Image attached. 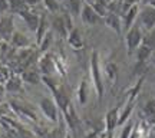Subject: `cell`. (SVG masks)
Segmentation results:
<instances>
[{
	"instance_id": "obj_34",
	"label": "cell",
	"mask_w": 155,
	"mask_h": 138,
	"mask_svg": "<svg viewBox=\"0 0 155 138\" xmlns=\"http://www.w3.org/2000/svg\"><path fill=\"white\" fill-rule=\"evenodd\" d=\"M144 5H150L155 7V0H144Z\"/></svg>"
},
{
	"instance_id": "obj_17",
	"label": "cell",
	"mask_w": 155,
	"mask_h": 138,
	"mask_svg": "<svg viewBox=\"0 0 155 138\" xmlns=\"http://www.w3.org/2000/svg\"><path fill=\"white\" fill-rule=\"evenodd\" d=\"M20 78H22L23 82L30 83V85H38L40 81H42V73L36 69H32V68H28L20 73Z\"/></svg>"
},
{
	"instance_id": "obj_4",
	"label": "cell",
	"mask_w": 155,
	"mask_h": 138,
	"mask_svg": "<svg viewBox=\"0 0 155 138\" xmlns=\"http://www.w3.org/2000/svg\"><path fill=\"white\" fill-rule=\"evenodd\" d=\"M39 108L42 111V114L46 119H49L52 122H58L59 121V108L53 99L50 98H42L39 102Z\"/></svg>"
},
{
	"instance_id": "obj_38",
	"label": "cell",
	"mask_w": 155,
	"mask_h": 138,
	"mask_svg": "<svg viewBox=\"0 0 155 138\" xmlns=\"http://www.w3.org/2000/svg\"><path fill=\"white\" fill-rule=\"evenodd\" d=\"M105 2H106V3H109V2H112V0H105Z\"/></svg>"
},
{
	"instance_id": "obj_9",
	"label": "cell",
	"mask_w": 155,
	"mask_h": 138,
	"mask_svg": "<svg viewBox=\"0 0 155 138\" xmlns=\"http://www.w3.org/2000/svg\"><path fill=\"white\" fill-rule=\"evenodd\" d=\"M66 40H68V43H69V46L75 50H81L85 48V40H83L82 32H81V29L75 28V26L68 32Z\"/></svg>"
},
{
	"instance_id": "obj_35",
	"label": "cell",
	"mask_w": 155,
	"mask_h": 138,
	"mask_svg": "<svg viewBox=\"0 0 155 138\" xmlns=\"http://www.w3.org/2000/svg\"><path fill=\"white\" fill-rule=\"evenodd\" d=\"M85 2H88V3H92V2H95V0H85Z\"/></svg>"
},
{
	"instance_id": "obj_31",
	"label": "cell",
	"mask_w": 155,
	"mask_h": 138,
	"mask_svg": "<svg viewBox=\"0 0 155 138\" xmlns=\"http://www.w3.org/2000/svg\"><path fill=\"white\" fill-rule=\"evenodd\" d=\"M9 13V3L7 0H0V16Z\"/></svg>"
},
{
	"instance_id": "obj_24",
	"label": "cell",
	"mask_w": 155,
	"mask_h": 138,
	"mask_svg": "<svg viewBox=\"0 0 155 138\" xmlns=\"http://www.w3.org/2000/svg\"><path fill=\"white\" fill-rule=\"evenodd\" d=\"M45 5V9L52 13V15H58L62 10V3L59 0H42Z\"/></svg>"
},
{
	"instance_id": "obj_21",
	"label": "cell",
	"mask_w": 155,
	"mask_h": 138,
	"mask_svg": "<svg viewBox=\"0 0 155 138\" xmlns=\"http://www.w3.org/2000/svg\"><path fill=\"white\" fill-rule=\"evenodd\" d=\"M82 5H83L82 0H65V2H63L65 10H66L68 13H71L73 17L79 16L81 9H82Z\"/></svg>"
},
{
	"instance_id": "obj_40",
	"label": "cell",
	"mask_w": 155,
	"mask_h": 138,
	"mask_svg": "<svg viewBox=\"0 0 155 138\" xmlns=\"http://www.w3.org/2000/svg\"><path fill=\"white\" fill-rule=\"evenodd\" d=\"M154 81H155V76H154Z\"/></svg>"
},
{
	"instance_id": "obj_1",
	"label": "cell",
	"mask_w": 155,
	"mask_h": 138,
	"mask_svg": "<svg viewBox=\"0 0 155 138\" xmlns=\"http://www.w3.org/2000/svg\"><path fill=\"white\" fill-rule=\"evenodd\" d=\"M91 79H92V86L98 99L102 101L104 98V91H105V83H104V75L99 63V53L96 50H92L91 53Z\"/></svg>"
},
{
	"instance_id": "obj_20",
	"label": "cell",
	"mask_w": 155,
	"mask_h": 138,
	"mask_svg": "<svg viewBox=\"0 0 155 138\" xmlns=\"http://www.w3.org/2000/svg\"><path fill=\"white\" fill-rule=\"evenodd\" d=\"M134 53H135V56H137V61L147 62L151 58V56H152V53H154V49H152L151 46H148V45L141 43L138 48H137V50H135Z\"/></svg>"
},
{
	"instance_id": "obj_11",
	"label": "cell",
	"mask_w": 155,
	"mask_h": 138,
	"mask_svg": "<svg viewBox=\"0 0 155 138\" xmlns=\"http://www.w3.org/2000/svg\"><path fill=\"white\" fill-rule=\"evenodd\" d=\"M119 125V106H114L105 115V131L112 133Z\"/></svg>"
},
{
	"instance_id": "obj_26",
	"label": "cell",
	"mask_w": 155,
	"mask_h": 138,
	"mask_svg": "<svg viewBox=\"0 0 155 138\" xmlns=\"http://www.w3.org/2000/svg\"><path fill=\"white\" fill-rule=\"evenodd\" d=\"M66 124H65V121H63V124L61 122V119L58 121V127L53 128L52 131L49 133V138H65L66 137Z\"/></svg>"
},
{
	"instance_id": "obj_19",
	"label": "cell",
	"mask_w": 155,
	"mask_h": 138,
	"mask_svg": "<svg viewBox=\"0 0 155 138\" xmlns=\"http://www.w3.org/2000/svg\"><path fill=\"white\" fill-rule=\"evenodd\" d=\"M49 30V22H48V17L46 15H40V19H39V25H38V29H36V43H40V40L43 39V36L48 33Z\"/></svg>"
},
{
	"instance_id": "obj_39",
	"label": "cell",
	"mask_w": 155,
	"mask_h": 138,
	"mask_svg": "<svg viewBox=\"0 0 155 138\" xmlns=\"http://www.w3.org/2000/svg\"><path fill=\"white\" fill-rule=\"evenodd\" d=\"M152 61H154V65H155V56H154V59H152Z\"/></svg>"
},
{
	"instance_id": "obj_30",
	"label": "cell",
	"mask_w": 155,
	"mask_h": 138,
	"mask_svg": "<svg viewBox=\"0 0 155 138\" xmlns=\"http://www.w3.org/2000/svg\"><path fill=\"white\" fill-rule=\"evenodd\" d=\"M134 125H135V124H134L132 121H128L127 124H125V127H124V130H122L121 138H131V135H132Z\"/></svg>"
},
{
	"instance_id": "obj_28",
	"label": "cell",
	"mask_w": 155,
	"mask_h": 138,
	"mask_svg": "<svg viewBox=\"0 0 155 138\" xmlns=\"http://www.w3.org/2000/svg\"><path fill=\"white\" fill-rule=\"evenodd\" d=\"M12 76V69L9 66H5V65H0V83L5 85L6 81Z\"/></svg>"
},
{
	"instance_id": "obj_12",
	"label": "cell",
	"mask_w": 155,
	"mask_h": 138,
	"mask_svg": "<svg viewBox=\"0 0 155 138\" xmlns=\"http://www.w3.org/2000/svg\"><path fill=\"white\" fill-rule=\"evenodd\" d=\"M23 81L20 75H13L12 73V76L6 81L5 83V89H6V94H20L23 92Z\"/></svg>"
},
{
	"instance_id": "obj_36",
	"label": "cell",
	"mask_w": 155,
	"mask_h": 138,
	"mask_svg": "<svg viewBox=\"0 0 155 138\" xmlns=\"http://www.w3.org/2000/svg\"><path fill=\"white\" fill-rule=\"evenodd\" d=\"M65 138H72V137H71V135H69V134H66V137H65Z\"/></svg>"
},
{
	"instance_id": "obj_6",
	"label": "cell",
	"mask_w": 155,
	"mask_h": 138,
	"mask_svg": "<svg viewBox=\"0 0 155 138\" xmlns=\"http://www.w3.org/2000/svg\"><path fill=\"white\" fill-rule=\"evenodd\" d=\"M38 66H39V72L42 75H53V72L56 71L55 55H52L50 52L42 53V56L38 59Z\"/></svg>"
},
{
	"instance_id": "obj_15",
	"label": "cell",
	"mask_w": 155,
	"mask_h": 138,
	"mask_svg": "<svg viewBox=\"0 0 155 138\" xmlns=\"http://www.w3.org/2000/svg\"><path fill=\"white\" fill-rule=\"evenodd\" d=\"M19 16L22 17L25 23L28 25V28L32 30V32H36V29H38V25H39V19H40V15L38 13H35L32 9H29V10L23 12L22 15H19Z\"/></svg>"
},
{
	"instance_id": "obj_25",
	"label": "cell",
	"mask_w": 155,
	"mask_h": 138,
	"mask_svg": "<svg viewBox=\"0 0 155 138\" xmlns=\"http://www.w3.org/2000/svg\"><path fill=\"white\" fill-rule=\"evenodd\" d=\"M91 5H92V7L95 9V12H96L102 19L109 13V12H108V3H106L105 0H95V2H92Z\"/></svg>"
},
{
	"instance_id": "obj_23",
	"label": "cell",
	"mask_w": 155,
	"mask_h": 138,
	"mask_svg": "<svg viewBox=\"0 0 155 138\" xmlns=\"http://www.w3.org/2000/svg\"><path fill=\"white\" fill-rule=\"evenodd\" d=\"M53 45V32L52 30H48V33L43 36V39L40 40L39 43V52L40 53H45V52H49V48Z\"/></svg>"
},
{
	"instance_id": "obj_13",
	"label": "cell",
	"mask_w": 155,
	"mask_h": 138,
	"mask_svg": "<svg viewBox=\"0 0 155 138\" xmlns=\"http://www.w3.org/2000/svg\"><path fill=\"white\" fill-rule=\"evenodd\" d=\"M50 26H52V32L56 35H59L61 38H66L68 36V28L65 22H63V19H62V15L61 13H58V15H53L52 17V22H50Z\"/></svg>"
},
{
	"instance_id": "obj_32",
	"label": "cell",
	"mask_w": 155,
	"mask_h": 138,
	"mask_svg": "<svg viewBox=\"0 0 155 138\" xmlns=\"http://www.w3.org/2000/svg\"><path fill=\"white\" fill-rule=\"evenodd\" d=\"M127 5H129V6H132V5H138L139 2H142V0H124Z\"/></svg>"
},
{
	"instance_id": "obj_33",
	"label": "cell",
	"mask_w": 155,
	"mask_h": 138,
	"mask_svg": "<svg viewBox=\"0 0 155 138\" xmlns=\"http://www.w3.org/2000/svg\"><path fill=\"white\" fill-rule=\"evenodd\" d=\"M6 94V89H5V85L3 83H0V98H3Z\"/></svg>"
},
{
	"instance_id": "obj_18",
	"label": "cell",
	"mask_w": 155,
	"mask_h": 138,
	"mask_svg": "<svg viewBox=\"0 0 155 138\" xmlns=\"http://www.w3.org/2000/svg\"><path fill=\"white\" fill-rule=\"evenodd\" d=\"M89 88H88V81L82 79L79 82V86L76 89V98H78V104L79 105H86L88 102V96H89Z\"/></svg>"
},
{
	"instance_id": "obj_7",
	"label": "cell",
	"mask_w": 155,
	"mask_h": 138,
	"mask_svg": "<svg viewBox=\"0 0 155 138\" xmlns=\"http://www.w3.org/2000/svg\"><path fill=\"white\" fill-rule=\"evenodd\" d=\"M15 30L16 29H15V22L12 15L6 13L3 16H0V40L9 42Z\"/></svg>"
},
{
	"instance_id": "obj_14",
	"label": "cell",
	"mask_w": 155,
	"mask_h": 138,
	"mask_svg": "<svg viewBox=\"0 0 155 138\" xmlns=\"http://www.w3.org/2000/svg\"><path fill=\"white\" fill-rule=\"evenodd\" d=\"M104 22L108 28L111 29L114 33L121 35L122 33V22H121V16H118L115 13H108L104 17Z\"/></svg>"
},
{
	"instance_id": "obj_10",
	"label": "cell",
	"mask_w": 155,
	"mask_h": 138,
	"mask_svg": "<svg viewBox=\"0 0 155 138\" xmlns=\"http://www.w3.org/2000/svg\"><path fill=\"white\" fill-rule=\"evenodd\" d=\"M102 75H104V78L108 79L109 85L114 86L118 82V78H119V68L116 65V62H114V61L106 62L104 69H102Z\"/></svg>"
},
{
	"instance_id": "obj_8",
	"label": "cell",
	"mask_w": 155,
	"mask_h": 138,
	"mask_svg": "<svg viewBox=\"0 0 155 138\" xmlns=\"http://www.w3.org/2000/svg\"><path fill=\"white\" fill-rule=\"evenodd\" d=\"M138 13H139V5L129 6L127 10L122 13V16H121L122 30H125V32H127L131 26L135 25V20L138 19Z\"/></svg>"
},
{
	"instance_id": "obj_16",
	"label": "cell",
	"mask_w": 155,
	"mask_h": 138,
	"mask_svg": "<svg viewBox=\"0 0 155 138\" xmlns=\"http://www.w3.org/2000/svg\"><path fill=\"white\" fill-rule=\"evenodd\" d=\"M9 43H10L13 48H16V49H22V48H28V46H30L29 38L25 33L19 32V30H15V32H13L10 40H9Z\"/></svg>"
},
{
	"instance_id": "obj_2",
	"label": "cell",
	"mask_w": 155,
	"mask_h": 138,
	"mask_svg": "<svg viewBox=\"0 0 155 138\" xmlns=\"http://www.w3.org/2000/svg\"><path fill=\"white\" fill-rule=\"evenodd\" d=\"M142 30L139 28V25H134L125 32V45H127V53L128 55H132L134 52L137 50L139 45L142 43Z\"/></svg>"
},
{
	"instance_id": "obj_5",
	"label": "cell",
	"mask_w": 155,
	"mask_h": 138,
	"mask_svg": "<svg viewBox=\"0 0 155 138\" xmlns=\"http://www.w3.org/2000/svg\"><path fill=\"white\" fill-rule=\"evenodd\" d=\"M79 17H81V20H82L83 25H86V26H96V25L102 20V17L95 12L92 5L88 3V2H83L81 13H79Z\"/></svg>"
},
{
	"instance_id": "obj_29",
	"label": "cell",
	"mask_w": 155,
	"mask_h": 138,
	"mask_svg": "<svg viewBox=\"0 0 155 138\" xmlns=\"http://www.w3.org/2000/svg\"><path fill=\"white\" fill-rule=\"evenodd\" d=\"M144 112L148 116L154 118V116H155V99H150L148 102H147V104H145Z\"/></svg>"
},
{
	"instance_id": "obj_37",
	"label": "cell",
	"mask_w": 155,
	"mask_h": 138,
	"mask_svg": "<svg viewBox=\"0 0 155 138\" xmlns=\"http://www.w3.org/2000/svg\"><path fill=\"white\" fill-rule=\"evenodd\" d=\"M150 138H155V137H154V134H151V135H150Z\"/></svg>"
},
{
	"instance_id": "obj_27",
	"label": "cell",
	"mask_w": 155,
	"mask_h": 138,
	"mask_svg": "<svg viewBox=\"0 0 155 138\" xmlns=\"http://www.w3.org/2000/svg\"><path fill=\"white\" fill-rule=\"evenodd\" d=\"M147 73V62L137 61L135 66H134V76H144Z\"/></svg>"
},
{
	"instance_id": "obj_3",
	"label": "cell",
	"mask_w": 155,
	"mask_h": 138,
	"mask_svg": "<svg viewBox=\"0 0 155 138\" xmlns=\"http://www.w3.org/2000/svg\"><path fill=\"white\" fill-rule=\"evenodd\" d=\"M138 19H139V25L145 30L151 32L155 28V7L150 5H144L142 7H139Z\"/></svg>"
},
{
	"instance_id": "obj_22",
	"label": "cell",
	"mask_w": 155,
	"mask_h": 138,
	"mask_svg": "<svg viewBox=\"0 0 155 138\" xmlns=\"http://www.w3.org/2000/svg\"><path fill=\"white\" fill-rule=\"evenodd\" d=\"M7 3H9V12L16 13V15H22L23 12H26L30 9V7L26 5L25 0H7Z\"/></svg>"
}]
</instances>
